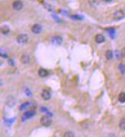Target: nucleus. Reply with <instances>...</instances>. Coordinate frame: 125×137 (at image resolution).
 Segmentation results:
<instances>
[{
    "instance_id": "1",
    "label": "nucleus",
    "mask_w": 125,
    "mask_h": 137,
    "mask_svg": "<svg viewBox=\"0 0 125 137\" xmlns=\"http://www.w3.org/2000/svg\"><path fill=\"white\" fill-rule=\"evenodd\" d=\"M36 115V112L34 110H28L25 111L24 113H23V115L22 116V120L23 122H25L29 119H31L32 117H34Z\"/></svg>"
},
{
    "instance_id": "2",
    "label": "nucleus",
    "mask_w": 125,
    "mask_h": 137,
    "mask_svg": "<svg viewBox=\"0 0 125 137\" xmlns=\"http://www.w3.org/2000/svg\"><path fill=\"white\" fill-rule=\"evenodd\" d=\"M16 41L18 44L24 45V44L27 43L28 41H29V36L27 34H25V33L19 34L16 38Z\"/></svg>"
},
{
    "instance_id": "3",
    "label": "nucleus",
    "mask_w": 125,
    "mask_h": 137,
    "mask_svg": "<svg viewBox=\"0 0 125 137\" xmlns=\"http://www.w3.org/2000/svg\"><path fill=\"white\" fill-rule=\"evenodd\" d=\"M40 122H41V124L43 126L48 127L51 124H52V119H51L50 116H42L40 119Z\"/></svg>"
},
{
    "instance_id": "4",
    "label": "nucleus",
    "mask_w": 125,
    "mask_h": 137,
    "mask_svg": "<svg viewBox=\"0 0 125 137\" xmlns=\"http://www.w3.org/2000/svg\"><path fill=\"white\" fill-rule=\"evenodd\" d=\"M124 17H125V13L123 10H121V9H119V10L115 11L113 14L114 19L117 20V21L123 19Z\"/></svg>"
},
{
    "instance_id": "5",
    "label": "nucleus",
    "mask_w": 125,
    "mask_h": 137,
    "mask_svg": "<svg viewBox=\"0 0 125 137\" xmlns=\"http://www.w3.org/2000/svg\"><path fill=\"white\" fill-rule=\"evenodd\" d=\"M16 99L14 96H7L6 100V106L9 108H12L16 106Z\"/></svg>"
},
{
    "instance_id": "6",
    "label": "nucleus",
    "mask_w": 125,
    "mask_h": 137,
    "mask_svg": "<svg viewBox=\"0 0 125 137\" xmlns=\"http://www.w3.org/2000/svg\"><path fill=\"white\" fill-rule=\"evenodd\" d=\"M23 6H24V4L20 0H16V1H14L12 2V8L15 10L19 11L23 8Z\"/></svg>"
},
{
    "instance_id": "7",
    "label": "nucleus",
    "mask_w": 125,
    "mask_h": 137,
    "mask_svg": "<svg viewBox=\"0 0 125 137\" xmlns=\"http://www.w3.org/2000/svg\"><path fill=\"white\" fill-rule=\"evenodd\" d=\"M42 31V26L39 23H35L31 26V32L34 34H40Z\"/></svg>"
},
{
    "instance_id": "8",
    "label": "nucleus",
    "mask_w": 125,
    "mask_h": 137,
    "mask_svg": "<svg viewBox=\"0 0 125 137\" xmlns=\"http://www.w3.org/2000/svg\"><path fill=\"white\" fill-rule=\"evenodd\" d=\"M41 96L45 101H48L52 97V94H51L50 91L48 90V89H43L42 92H41Z\"/></svg>"
},
{
    "instance_id": "9",
    "label": "nucleus",
    "mask_w": 125,
    "mask_h": 137,
    "mask_svg": "<svg viewBox=\"0 0 125 137\" xmlns=\"http://www.w3.org/2000/svg\"><path fill=\"white\" fill-rule=\"evenodd\" d=\"M51 42L54 45H57V46H60L63 42V39L61 36H55L53 37H52V39H51Z\"/></svg>"
},
{
    "instance_id": "10",
    "label": "nucleus",
    "mask_w": 125,
    "mask_h": 137,
    "mask_svg": "<svg viewBox=\"0 0 125 137\" xmlns=\"http://www.w3.org/2000/svg\"><path fill=\"white\" fill-rule=\"evenodd\" d=\"M20 61L22 64H29L30 63V56L28 54H22L20 57Z\"/></svg>"
},
{
    "instance_id": "11",
    "label": "nucleus",
    "mask_w": 125,
    "mask_h": 137,
    "mask_svg": "<svg viewBox=\"0 0 125 137\" xmlns=\"http://www.w3.org/2000/svg\"><path fill=\"white\" fill-rule=\"evenodd\" d=\"M105 41V37L102 34H98L95 36V42L97 43L101 44Z\"/></svg>"
},
{
    "instance_id": "12",
    "label": "nucleus",
    "mask_w": 125,
    "mask_h": 137,
    "mask_svg": "<svg viewBox=\"0 0 125 137\" xmlns=\"http://www.w3.org/2000/svg\"><path fill=\"white\" fill-rule=\"evenodd\" d=\"M38 74L40 77L41 78H45L46 76H48V72L47 70H46L45 69H42V68H41L39 70V72H38Z\"/></svg>"
},
{
    "instance_id": "13",
    "label": "nucleus",
    "mask_w": 125,
    "mask_h": 137,
    "mask_svg": "<svg viewBox=\"0 0 125 137\" xmlns=\"http://www.w3.org/2000/svg\"><path fill=\"white\" fill-rule=\"evenodd\" d=\"M1 32L4 35H7L9 33V32H10V29H9V27L6 25H5L1 27Z\"/></svg>"
},
{
    "instance_id": "14",
    "label": "nucleus",
    "mask_w": 125,
    "mask_h": 137,
    "mask_svg": "<svg viewBox=\"0 0 125 137\" xmlns=\"http://www.w3.org/2000/svg\"><path fill=\"white\" fill-rule=\"evenodd\" d=\"M30 106H31V102H24V103H22V105L20 106L19 110H20L21 111H24V110H26V109L29 108Z\"/></svg>"
},
{
    "instance_id": "15",
    "label": "nucleus",
    "mask_w": 125,
    "mask_h": 137,
    "mask_svg": "<svg viewBox=\"0 0 125 137\" xmlns=\"http://www.w3.org/2000/svg\"><path fill=\"white\" fill-rule=\"evenodd\" d=\"M105 56H106V59L110 60V59H111L113 58V56H114V54H113V52L112 50H110V49H108L106 51V53H105Z\"/></svg>"
},
{
    "instance_id": "16",
    "label": "nucleus",
    "mask_w": 125,
    "mask_h": 137,
    "mask_svg": "<svg viewBox=\"0 0 125 137\" xmlns=\"http://www.w3.org/2000/svg\"><path fill=\"white\" fill-rule=\"evenodd\" d=\"M118 101L121 103H124L125 102V92H121L119 94L118 96Z\"/></svg>"
},
{
    "instance_id": "17",
    "label": "nucleus",
    "mask_w": 125,
    "mask_h": 137,
    "mask_svg": "<svg viewBox=\"0 0 125 137\" xmlns=\"http://www.w3.org/2000/svg\"><path fill=\"white\" fill-rule=\"evenodd\" d=\"M41 112H45V113H46V115L47 116H50V117H52V113L47 108H45V107H41Z\"/></svg>"
},
{
    "instance_id": "18",
    "label": "nucleus",
    "mask_w": 125,
    "mask_h": 137,
    "mask_svg": "<svg viewBox=\"0 0 125 137\" xmlns=\"http://www.w3.org/2000/svg\"><path fill=\"white\" fill-rule=\"evenodd\" d=\"M119 127L121 130L125 131V119H122L121 121H120Z\"/></svg>"
},
{
    "instance_id": "19",
    "label": "nucleus",
    "mask_w": 125,
    "mask_h": 137,
    "mask_svg": "<svg viewBox=\"0 0 125 137\" xmlns=\"http://www.w3.org/2000/svg\"><path fill=\"white\" fill-rule=\"evenodd\" d=\"M64 137H75V135L73 132L68 131V132H66V133H64Z\"/></svg>"
},
{
    "instance_id": "20",
    "label": "nucleus",
    "mask_w": 125,
    "mask_h": 137,
    "mask_svg": "<svg viewBox=\"0 0 125 137\" xmlns=\"http://www.w3.org/2000/svg\"><path fill=\"white\" fill-rule=\"evenodd\" d=\"M89 3L92 6H96L98 5V0H89Z\"/></svg>"
},
{
    "instance_id": "21",
    "label": "nucleus",
    "mask_w": 125,
    "mask_h": 137,
    "mask_svg": "<svg viewBox=\"0 0 125 137\" xmlns=\"http://www.w3.org/2000/svg\"><path fill=\"white\" fill-rule=\"evenodd\" d=\"M119 69H120V71H121V73H122L123 75L125 74V65H123V64L120 65H119Z\"/></svg>"
},
{
    "instance_id": "22",
    "label": "nucleus",
    "mask_w": 125,
    "mask_h": 137,
    "mask_svg": "<svg viewBox=\"0 0 125 137\" xmlns=\"http://www.w3.org/2000/svg\"><path fill=\"white\" fill-rule=\"evenodd\" d=\"M71 18H73V19H75V20H82V19H83V17H82V16H78V15L72 16H71Z\"/></svg>"
},
{
    "instance_id": "23",
    "label": "nucleus",
    "mask_w": 125,
    "mask_h": 137,
    "mask_svg": "<svg viewBox=\"0 0 125 137\" xmlns=\"http://www.w3.org/2000/svg\"><path fill=\"white\" fill-rule=\"evenodd\" d=\"M25 92L26 95H27L28 96H29V97H31V96H32L31 92L30 91V89H29V88H25Z\"/></svg>"
},
{
    "instance_id": "24",
    "label": "nucleus",
    "mask_w": 125,
    "mask_h": 137,
    "mask_svg": "<svg viewBox=\"0 0 125 137\" xmlns=\"http://www.w3.org/2000/svg\"><path fill=\"white\" fill-rule=\"evenodd\" d=\"M108 33L110 34V36L112 38H114V34H115V31H114V29H108Z\"/></svg>"
},
{
    "instance_id": "25",
    "label": "nucleus",
    "mask_w": 125,
    "mask_h": 137,
    "mask_svg": "<svg viewBox=\"0 0 125 137\" xmlns=\"http://www.w3.org/2000/svg\"><path fill=\"white\" fill-rule=\"evenodd\" d=\"M45 6V7L48 9V10H49V11H52L53 10V8H52V6H51V5H49V4H45L44 5Z\"/></svg>"
},
{
    "instance_id": "26",
    "label": "nucleus",
    "mask_w": 125,
    "mask_h": 137,
    "mask_svg": "<svg viewBox=\"0 0 125 137\" xmlns=\"http://www.w3.org/2000/svg\"><path fill=\"white\" fill-rule=\"evenodd\" d=\"M106 137H117V136H116V134H114V133H109Z\"/></svg>"
},
{
    "instance_id": "27",
    "label": "nucleus",
    "mask_w": 125,
    "mask_h": 137,
    "mask_svg": "<svg viewBox=\"0 0 125 137\" xmlns=\"http://www.w3.org/2000/svg\"><path fill=\"white\" fill-rule=\"evenodd\" d=\"M121 54H122V56L125 59V47H124L122 51H121Z\"/></svg>"
},
{
    "instance_id": "28",
    "label": "nucleus",
    "mask_w": 125,
    "mask_h": 137,
    "mask_svg": "<svg viewBox=\"0 0 125 137\" xmlns=\"http://www.w3.org/2000/svg\"><path fill=\"white\" fill-rule=\"evenodd\" d=\"M52 16H53V18H55V20H56L58 22H62L61 20H59V18L58 17H57L56 16H55V15H52Z\"/></svg>"
},
{
    "instance_id": "29",
    "label": "nucleus",
    "mask_w": 125,
    "mask_h": 137,
    "mask_svg": "<svg viewBox=\"0 0 125 137\" xmlns=\"http://www.w3.org/2000/svg\"><path fill=\"white\" fill-rule=\"evenodd\" d=\"M8 64H9V65H14L13 60H12V59H9V60H8Z\"/></svg>"
},
{
    "instance_id": "30",
    "label": "nucleus",
    "mask_w": 125,
    "mask_h": 137,
    "mask_svg": "<svg viewBox=\"0 0 125 137\" xmlns=\"http://www.w3.org/2000/svg\"><path fill=\"white\" fill-rule=\"evenodd\" d=\"M116 55H117V58L119 59L120 56H119V53H118V51H116Z\"/></svg>"
},
{
    "instance_id": "31",
    "label": "nucleus",
    "mask_w": 125,
    "mask_h": 137,
    "mask_svg": "<svg viewBox=\"0 0 125 137\" xmlns=\"http://www.w3.org/2000/svg\"><path fill=\"white\" fill-rule=\"evenodd\" d=\"M104 2H111L112 0H104Z\"/></svg>"
}]
</instances>
